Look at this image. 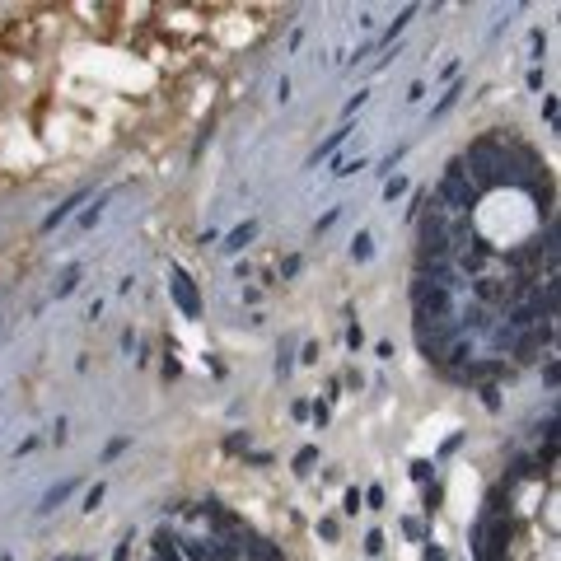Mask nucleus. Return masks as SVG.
Instances as JSON below:
<instances>
[{"label": "nucleus", "instance_id": "obj_21", "mask_svg": "<svg viewBox=\"0 0 561 561\" xmlns=\"http://www.w3.org/2000/svg\"><path fill=\"white\" fill-rule=\"evenodd\" d=\"M365 506H370V510H384V486H370V491H365Z\"/></svg>", "mask_w": 561, "mask_h": 561}, {"label": "nucleus", "instance_id": "obj_5", "mask_svg": "<svg viewBox=\"0 0 561 561\" xmlns=\"http://www.w3.org/2000/svg\"><path fill=\"white\" fill-rule=\"evenodd\" d=\"M84 197H89V192H71V197H66V201H61V206H56L52 215H47V220H42V234H52V229H61V225H66V220H71V215H75V206H84Z\"/></svg>", "mask_w": 561, "mask_h": 561}, {"label": "nucleus", "instance_id": "obj_4", "mask_svg": "<svg viewBox=\"0 0 561 561\" xmlns=\"http://www.w3.org/2000/svg\"><path fill=\"white\" fill-rule=\"evenodd\" d=\"M468 286H473L477 299H486V304H506V299H514V286H510V281H496V276H473Z\"/></svg>", "mask_w": 561, "mask_h": 561}, {"label": "nucleus", "instance_id": "obj_22", "mask_svg": "<svg viewBox=\"0 0 561 561\" xmlns=\"http://www.w3.org/2000/svg\"><path fill=\"white\" fill-rule=\"evenodd\" d=\"M304 267V258H299V253H290V258H286V267H281V276H286V281H290L295 271Z\"/></svg>", "mask_w": 561, "mask_h": 561}, {"label": "nucleus", "instance_id": "obj_2", "mask_svg": "<svg viewBox=\"0 0 561 561\" xmlns=\"http://www.w3.org/2000/svg\"><path fill=\"white\" fill-rule=\"evenodd\" d=\"M477 187H473V178H468V169H463V160H449L445 164V178H440V206H454V211H473L477 206Z\"/></svg>", "mask_w": 561, "mask_h": 561}, {"label": "nucleus", "instance_id": "obj_25", "mask_svg": "<svg viewBox=\"0 0 561 561\" xmlns=\"http://www.w3.org/2000/svg\"><path fill=\"white\" fill-rule=\"evenodd\" d=\"M426 561H449V557H445L440 547H426Z\"/></svg>", "mask_w": 561, "mask_h": 561}, {"label": "nucleus", "instance_id": "obj_11", "mask_svg": "<svg viewBox=\"0 0 561 561\" xmlns=\"http://www.w3.org/2000/svg\"><path fill=\"white\" fill-rule=\"evenodd\" d=\"M458 94H463V84H454V89H449V94H440V103L430 108V117H445V112H449V108L458 103Z\"/></svg>", "mask_w": 561, "mask_h": 561}, {"label": "nucleus", "instance_id": "obj_18", "mask_svg": "<svg viewBox=\"0 0 561 561\" xmlns=\"http://www.w3.org/2000/svg\"><path fill=\"white\" fill-rule=\"evenodd\" d=\"M365 552H370V557H379V552H384V534H379V529H370V534H365Z\"/></svg>", "mask_w": 561, "mask_h": 561}, {"label": "nucleus", "instance_id": "obj_16", "mask_svg": "<svg viewBox=\"0 0 561 561\" xmlns=\"http://www.w3.org/2000/svg\"><path fill=\"white\" fill-rule=\"evenodd\" d=\"M360 506H365V491H360V486H351V491H347V501H342V510H347V514H356Z\"/></svg>", "mask_w": 561, "mask_h": 561}, {"label": "nucleus", "instance_id": "obj_8", "mask_svg": "<svg viewBox=\"0 0 561 561\" xmlns=\"http://www.w3.org/2000/svg\"><path fill=\"white\" fill-rule=\"evenodd\" d=\"M347 136H351V122H342V127H337V132H332V136H327V140H323V145H319V150H314V155H309V164H314V169H319V164L327 160V155H332V150H337V145H342V140H347Z\"/></svg>", "mask_w": 561, "mask_h": 561}, {"label": "nucleus", "instance_id": "obj_24", "mask_svg": "<svg viewBox=\"0 0 561 561\" xmlns=\"http://www.w3.org/2000/svg\"><path fill=\"white\" fill-rule=\"evenodd\" d=\"M319 534L327 538V543H332V538H337V519H323V524H319Z\"/></svg>", "mask_w": 561, "mask_h": 561}, {"label": "nucleus", "instance_id": "obj_26", "mask_svg": "<svg viewBox=\"0 0 561 561\" xmlns=\"http://www.w3.org/2000/svg\"><path fill=\"white\" fill-rule=\"evenodd\" d=\"M132 543V538H127ZM127 543H117V552H112V561H127Z\"/></svg>", "mask_w": 561, "mask_h": 561}, {"label": "nucleus", "instance_id": "obj_6", "mask_svg": "<svg viewBox=\"0 0 561 561\" xmlns=\"http://www.w3.org/2000/svg\"><path fill=\"white\" fill-rule=\"evenodd\" d=\"M253 239H258V220H243L239 229H229V234H225V243H220V248H225V253H243Z\"/></svg>", "mask_w": 561, "mask_h": 561}, {"label": "nucleus", "instance_id": "obj_12", "mask_svg": "<svg viewBox=\"0 0 561 561\" xmlns=\"http://www.w3.org/2000/svg\"><path fill=\"white\" fill-rule=\"evenodd\" d=\"M80 276H84L80 267H71V271H66V276H61V286H56V299H66V295L75 290V286H80Z\"/></svg>", "mask_w": 561, "mask_h": 561}, {"label": "nucleus", "instance_id": "obj_27", "mask_svg": "<svg viewBox=\"0 0 561 561\" xmlns=\"http://www.w3.org/2000/svg\"><path fill=\"white\" fill-rule=\"evenodd\" d=\"M61 561H84V557H61Z\"/></svg>", "mask_w": 561, "mask_h": 561}, {"label": "nucleus", "instance_id": "obj_17", "mask_svg": "<svg viewBox=\"0 0 561 561\" xmlns=\"http://www.w3.org/2000/svg\"><path fill=\"white\" fill-rule=\"evenodd\" d=\"M402 192H407V178H398V173H393V178H388V183H384V197H388V201H393V197H402Z\"/></svg>", "mask_w": 561, "mask_h": 561}, {"label": "nucleus", "instance_id": "obj_23", "mask_svg": "<svg viewBox=\"0 0 561 561\" xmlns=\"http://www.w3.org/2000/svg\"><path fill=\"white\" fill-rule=\"evenodd\" d=\"M127 445H132L127 435H122V440H112V445H108V449H103V458H117V454H122V449H127Z\"/></svg>", "mask_w": 561, "mask_h": 561}, {"label": "nucleus", "instance_id": "obj_1", "mask_svg": "<svg viewBox=\"0 0 561 561\" xmlns=\"http://www.w3.org/2000/svg\"><path fill=\"white\" fill-rule=\"evenodd\" d=\"M468 169H473L468 178H473V187H477V192H482V187L506 183L510 173H514V169H510V160H506V150H501L496 140H477V145L468 150Z\"/></svg>", "mask_w": 561, "mask_h": 561}, {"label": "nucleus", "instance_id": "obj_7", "mask_svg": "<svg viewBox=\"0 0 561 561\" xmlns=\"http://www.w3.org/2000/svg\"><path fill=\"white\" fill-rule=\"evenodd\" d=\"M75 486H80V482H56L52 491L42 496V506H38V514H52V510L61 506V501H71V496H75Z\"/></svg>", "mask_w": 561, "mask_h": 561}, {"label": "nucleus", "instance_id": "obj_9", "mask_svg": "<svg viewBox=\"0 0 561 561\" xmlns=\"http://www.w3.org/2000/svg\"><path fill=\"white\" fill-rule=\"evenodd\" d=\"M351 258H356V262H370L374 258V234L370 229H360V234L351 239Z\"/></svg>", "mask_w": 561, "mask_h": 561}, {"label": "nucleus", "instance_id": "obj_20", "mask_svg": "<svg viewBox=\"0 0 561 561\" xmlns=\"http://www.w3.org/2000/svg\"><path fill=\"white\" fill-rule=\"evenodd\" d=\"M365 99H370V94H356V99H347V108H342V117H356V112L365 108Z\"/></svg>", "mask_w": 561, "mask_h": 561}, {"label": "nucleus", "instance_id": "obj_19", "mask_svg": "<svg viewBox=\"0 0 561 561\" xmlns=\"http://www.w3.org/2000/svg\"><path fill=\"white\" fill-rule=\"evenodd\" d=\"M347 347H351V351L365 347V332H360V323H351V327H347Z\"/></svg>", "mask_w": 561, "mask_h": 561}, {"label": "nucleus", "instance_id": "obj_15", "mask_svg": "<svg viewBox=\"0 0 561 561\" xmlns=\"http://www.w3.org/2000/svg\"><path fill=\"white\" fill-rule=\"evenodd\" d=\"M314 458H319V449H299V454H295V473L304 477V473L314 468Z\"/></svg>", "mask_w": 561, "mask_h": 561}, {"label": "nucleus", "instance_id": "obj_3", "mask_svg": "<svg viewBox=\"0 0 561 561\" xmlns=\"http://www.w3.org/2000/svg\"><path fill=\"white\" fill-rule=\"evenodd\" d=\"M169 290H173V299H178V309H183L187 319H201V295H197V286H192V276H187L183 267H173Z\"/></svg>", "mask_w": 561, "mask_h": 561}, {"label": "nucleus", "instance_id": "obj_10", "mask_svg": "<svg viewBox=\"0 0 561 561\" xmlns=\"http://www.w3.org/2000/svg\"><path fill=\"white\" fill-rule=\"evenodd\" d=\"M412 14H416V5H407V10H402V14H398V19H393V24H388V28H384V38H379V42H384V47H388V42H393V38H398V33H402V28H407V24H412Z\"/></svg>", "mask_w": 561, "mask_h": 561}, {"label": "nucleus", "instance_id": "obj_14", "mask_svg": "<svg viewBox=\"0 0 561 561\" xmlns=\"http://www.w3.org/2000/svg\"><path fill=\"white\" fill-rule=\"evenodd\" d=\"M103 496H108V486H103V482H94V486L84 491V510L94 514V510H99V501H103Z\"/></svg>", "mask_w": 561, "mask_h": 561}, {"label": "nucleus", "instance_id": "obj_13", "mask_svg": "<svg viewBox=\"0 0 561 561\" xmlns=\"http://www.w3.org/2000/svg\"><path fill=\"white\" fill-rule=\"evenodd\" d=\"M103 206H108V197H99V201H94V211H84V215H80V229H94V225L103 220Z\"/></svg>", "mask_w": 561, "mask_h": 561}]
</instances>
